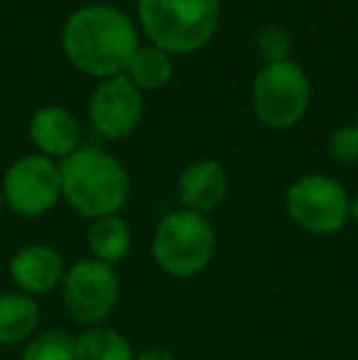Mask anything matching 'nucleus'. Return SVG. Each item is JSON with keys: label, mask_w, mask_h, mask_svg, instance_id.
I'll list each match as a JSON object with an SVG mask.
<instances>
[{"label": "nucleus", "mask_w": 358, "mask_h": 360, "mask_svg": "<svg viewBox=\"0 0 358 360\" xmlns=\"http://www.w3.org/2000/svg\"><path fill=\"white\" fill-rule=\"evenodd\" d=\"M138 47L133 20L113 5L91 3L77 8L62 27V49L69 64L101 81L125 74Z\"/></svg>", "instance_id": "obj_1"}, {"label": "nucleus", "mask_w": 358, "mask_h": 360, "mask_svg": "<svg viewBox=\"0 0 358 360\" xmlns=\"http://www.w3.org/2000/svg\"><path fill=\"white\" fill-rule=\"evenodd\" d=\"M62 199L79 216L96 218L120 214L130 196L125 165L101 147H79L59 162Z\"/></svg>", "instance_id": "obj_2"}, {"label": "nucleus", "mask_w": 358, "mask_h": 360, "mask_svg": "<svg viewBox=\"0 0 358 360\" xmlns=\"http://www.w3.org/2000/svg\"><path fill=\"white\" fill-rule=\"evenodd\" d=\"M138 20L150 44L167 54H191L211 42L221 22L219 0H138Z\"/></svg>", "instance_id": "obj_3"}, {"label": "nucleus", "mask_w": 358, "mask_h": 360, "mask_svg": "<svg viewBox=\"0 0 358 360\" xmlns=\"http://www.w3.org/2000/svg\"><path fill=\"white\" fill-rule=\"evenodd\" d=\"M150 252L165 275L174 280H191L214 260L216 228L204 214L186 209L170 211L155 226Z\"/></svg>", "instance_id": "obj_4"}, {"label": "nucleus", "mask_w": 358, "mask_h": 360, "mask_svg": "<svg viewBox=\"0 0 358 360\" xmlns=\"http://www.w3.org/2000/svg\"><path fill=\"white\" fill-rule=\"evenodd\" d=\"M309 79L292 59L265 64L253 79L255 118L270 130H287L300 123L309 108Z\"/></svg>", "instance_id": "obj_5"}, {"label": "nucleus", "mask_w": 358, "mask_h": 360, "mask_svg": "<svg viewBox=\"0 0 358 360\" xmlns=\"http://www.w3.org/2000/svg\"><path fill=\"white\" fill-rule=\"evenodd\" d=\"M285 211L302 231L312 236H334L349 223L351 199L334 176L305 174L285 191Z\"/></svg>", "instance_id": "obj_6"}, {"label": "nucleus", "mask_w": 358, "mask_h": 360, "mask_svg": "<svg viewBox=\"0 0 358 360\" xmlns=\"http://www.w3.org/2000/svg\"><path fill=\"white\" fill-rule=\"evenodd\" d=\"M67 314L82 326H101L115 311L120 299V277L113 265L82 257L67 267L62 280Z\"/></svg>", "instance_id": "obj_7"}, {"label": "nucleus", "mask_w": 358, "mask_h": 360, "mask_svg": "<svg viewBox=\"0 0 358 360\" xmlns=\"http://www.w3.org/2000/svg\"><path fill=\"white\" fill-rule=\"evenodd\" d=\"M3 201L13 214L37 218L52 211L62 201L59 162L39 155H25L5 169L0 181Z\"/></svg>", "instance_id": "obj_8"}, {"label": "nucleus", "mask_w": 358, "mask_h": 360, "mask_svg": "<svg viewBox=\"0 0 358 360\" xmlns=\"http://www.w3.org/2000/svg\"><path fill=\"white\" fill-rule=\"evenodd\" d=\"M143 113V91L135 89V84L125 74L101 81L89 103L91 125L106 140L130 138L138 130Z\"/></svg>", "instance_id": "obj_9"}, {"label": "nucleus", "mask_w": 358, "mask_h": 360, "mask_svg": "<svg viewBox=\"0 0 358 360\" xmlns=\"http://www.w3.org/2000/svg\"><path fill=\"white\" fill-rule=\"evenodd\" d=\"M8 272L18 292L37 297V294H47L62 287L67 262L57 248L44 245V243H30L10 257Z\"/></svg>", "instance_id": "obj_10"}, {"label": "nucleus", "mask_w": 358, "mask_h": 360, "mask_svg": "<svg viewBox=\"0 0 358 360\" xmlns=\"http://www.w3.org/2000/svg\"><path fill=\"white\" fill-rule=\"evenodd\" d=\"M177 196L181 209L196 214H211L229 196V174L216 160H196L184 167L177 179Z\"/></svg>", "instance_id": "obj_11"}, {"label": "nucleus", "mask_w": 358, "mask_h": 360, "mask_svg": "<svg viewBox=\"0 0 358 360\" xmlns=\"http://www.w3.org/2000/svg\"><path fill=\"white\" fill-rule=\"evenodd\" d=\"M30 140L39 150V155L54 162H62L72 152L79 150L82 128L72 110L62 105H42L30 118Z\"/></svg>", "instance_id": "obj_12"}, {"label": "nucleus", "mask_w": 358, "mask_h": 360, "mask_svg": "<svg viewBox=\"0 0 358 360\" xmlns=\"http://www.w3.org/2000/svg\"><path fill=\"white\" fill-rule=\"evenodd\" d=\"M87 240L91 257L113 267L118 262H123L130 255V250H133V231H130L128 221L120 214L91 221Z\"/></svg>", "instance_id": "obj_13"}, {"label": "nucleus", "mask_w": 358, "mask_h": 360, "mask_svg": "<svg viewBox=\"0 0 358 360\" xmlns=\"http://www.w3.org/2000/svg\"><path fill=\"white\" fill-rule=\"evenodd\" d=\"M39 323V304L23 292L0 294V346L30 341Z\"/></svg>", "instance_id": "obj_14"}, {"label": "nucleus", "mask_w": 358, "mask_h": 360, "mask_svg": "<svg viewBox=\"0 0 358 360\" xmlns=\"http://www.w3.org/2000/svg\"><path fill=\"white\" fill-rule=\"evenodd\" d=\"M174 64L172 54H167L165 49L155 47V44H140L135 49V54L130 57L125 76L135 84L138 91H158L172 81Z\"/></svg>", "instance_id": "obj_15"}, {"label": "nucleus", "mask_w": 358, "mask_h": 360, "mask_svg": "<svg viewBox=\"0 0 358 360\" xmlns=\"http://www.w3.org/2000/svg\"><path fill=\"white\" fill-rule=\"evenodd\" d=\"M77 360H133V343L110 326H89L74 336Z\"/></svg>", "instance_id": "obj_16"}, {"label": "nucleus", "mask_w": 358, "mask_h": 360, "mask_svg": "<svg viewBox=\"0 0 358 360\" xmlns=\"http://www.w3.org/2000/svg\"><path fill=\"white\" fill-rule=\"evenodd\" d=\"M23 360H77L74 336L67 331H44L27 341Z\"/></svg>", "instance_id": "obj_17"}, {"label": "nucleus", "mask_w": 358, "mask_h": 360, "mask_svg": "<svg viewBox=\"0 0 358 360\" xmlns=\"http://www.w3.org/2000/svg\"><path fill=\"white\" fill-rule=\"evenodd\" d=\"M255 49H258L260 59H265V64L287 62L292 52V37L280 25H265L255 34Z\"/></svg>", "instance_id": "obj_18"}, {"label": "nucleus", "mask_w": 358, "mask_h": 360, "mask_svg": "<svg viewBox=\"0 0 358 360\" xmlns=\"http://www.w3.org/2000/svg\"><path fill=\"white\" fill-rule=\"evenodd\" d=\"M326 147H329L331 160L339 165H358V123L336 128Z\"/></svg>", "instance_id": "obj_19"}, {"label": "nucleus", "mask_w": 358, "mask_h": 360, "mask_svg": "<svg viewBox=\"0 0 358 360\" xmlns=\"http://www.w3.org/2000/svg\"><path fill=\"white\" fill-rule=\"evenodd\" d=\"M133 360H177V356L170 348H148V351L135 353Z\"/></svg>", "instance_id": "obj_20"}, {"label": "nucleus", "mask_w": 358, "mask_h": 360, "mask_svg": "<svg viewBox=\"0 0 358 360\" xmlns=\"http://www.w3.org/2000/svg\"><path fill=\"white\" fill-rule=\"evenodd\" d=\"M349 221H354L358 226V194L351 199V211H349Z\"/></svg>", "instance_id": "obj_21"}, {"label": "nucleus", "mask_w": 358, "mask_h": 360, "mask_svg": "<svg viewBox=\"0 0 358 360\" xmlns=\"http://www.w3.org/2000/svg\"><path fill=\"white\" fill-rule=\"evenodd\" d=\"M3 209H5V201H3V191H0V214H3Z\"/></svg>", "instance_id": "obj_22"}]
</instances>
